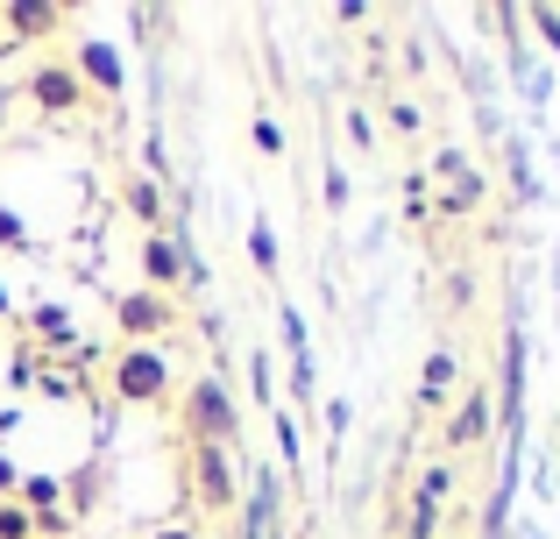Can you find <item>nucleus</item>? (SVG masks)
<instances>
[{"instance_id":"obj_1","label":"nucleus","mask_w":560,"mask_h":539,"mask_svg":"<svg viewBox=\"0 0 560 539\" xmlns=\"http://www.w3.org/2000/svg\"><path fill=\"white\" fill-rule=\"evenodd\" d=\"M171 412H178V433L191 447H234L242 441V398H234L228 370H199L178 398H171Z\"/></svg>"},{"instance_id":"obj_2","label":"nucleus","mask_w":560,"mask_h":539,"mask_svg":"<svg viewBox=\"0 0 560 539\" xmlns=\"http://www.w3.org/2000/svg\"><path fill=\"white\" fill-rule=\"evenodd\" d=\"M107 390L128 412H164L178 398V362H171V348H121L107 362Z\"/></svg>"},{"instance_id":"obj_3","label":"nucleus","mask_w":560,"mask_h":539,"mask_svg":"<svg viewBox=\"0 0 560 539\" xmlns=\"http://www.w3.org/2000/svg\"><path fill=\"white\" fill-rule=\"evenodd\" d=\"M178 298H164V291H121L114 298V327H121V348H164L171 333H178Z\"/></svg>"},{"instance_id":"obj_4","label":"nucleus","mask_w":560,"mask_h":539,"mask_svg":"<svg viewBox=\"0 0 560 539\" xmlns=\"http://www.w3.org/2000/svg\"><path fill=\"white\" fill-rule=\"evenodd\" d=\"M28 99H36L50 121H71V114H85L93 107V93H85V79L71 71V57L65 50H50V57H36V71H28V85H22Z\"/></svg>"},{"instance_id":"obj_5","label":"nucleus","mask_w":560,"mask_h":539,"mask_svg":"<svg viewBox=\"0 0 560 539\" xmlns=\"http://www.w3.org/2000/svg\"><path fill=\"white\" fill-rule=\"evenodd\" d=\"M191 504H206L213 518L242 512V469L228 447H191Z\"/></svg>"},{"instance_id":"obj_6","label":"nucleus","mask_w":560,"mask_h":539,"mask_svg":"<svg viewBox=\"0 0 560 539\" xmlns=\"http://www.w3.org/2000/svg\"><path fill=\"white\" fill-rule=\"evenodd\" d=\"M136 270H142V291H164V298H178V291H185V270H191V256H185V242L164 227V235H142Z\"/></svg>"},{"instance_id":"obj_7","label":"nucleus","mask_w":560,"mask_h":539,"mask_svg":"<svg viewBox=\"0 0 560 539\" xmlns=\"http://www.w3.org/2000/svg\"><path fill=\"white\" fill-rule=\"evenodd\" d=\"M490 441V390H462V405L447 412V426H440V461L447 455H468V447H482Z\"/></svg>"},{"instance_id":"obj_8","label":"nucleus","mask_w":560,"mask_h":539,"mask_svg":"<svg viewBox=\"0 0 560 539\" xmlns=\"http://www.w3.org/2000/svg\"><path fill=\"white\" fill-rule=\"evenodd\" d=\"M65 57H71V71L85 79V93H93V99H114V93H121V50H114V43L85 36V43H71Z\"/></svg>"},{"instance_id":"obj_9","label":"nucleus","mask_w":560,"mask_h":539,"mask_svg":"<svg viewBox=\"0 0 560 539\" xmlns=\"http://www.w3.org/2000/svg\"><path fill=\"white\" fill-rule=\"evenodd\" d=\"M433 171H440V213H476L482 207V192H490V185H482V171L468 164V156H433Z\"/></svg>"},{"instance_id":"obj_10","label":"nucleus","mask_w":560,"mask_h":539,"mask_svg":"<svg viewBox=\"0 0 560 539\" xmlns=\"http://www.w3.org/2000/svg\"><path fill=\"white\" fill-rule=\"evenodd\" d=\"M242 512H248V539H270V526L284 518V483H277V469H256V476H248Z\"/></svg>"},{"instance_id":"obj_11","label":"nucleus","mask_w":560,"mask_h":539,"mask_svg":"<svg viewBox=\"0 0 560 539\" xmlns=\"http://www.w3.org/2000/svg\"><path fill=\"white\" fill-rule=\"evenodd\" d=\"M71 14L57 8V0H14V8H0V28H8V43H36L50 36V28H65Z\"/></svg>"},{"instance_id":"obj_12","label":"nucleus","mask_w":560,"mask_h":539,"mask_svg":"<svg viewBox=\"0 0 560 539\" xmlns=\"http://www.w3.org/2000/svg\"><path fill=\"white\" fill-rule=\"evenodd\" d=\"M454 384H462V362H454V348H433L419 370V412H447Z\"/></svg>"},{"instance_id":"obj_13","label":"nucleus","mask_w":560,"mask_h":539,"mask_svg":"<svg viewBox=\"0 0 560 539\" xmlns=\"http://www.w3.org/2000/svg\"><path fill=\"white\" fill-rule=\"evenodd\" d=\"M121 207L142 221V235H164V185H156L150 171H128L121 178Z\"/></svg>"},{"instance_id":"obj_14","label":"nucleus","mask_w":560,"mask_h":539,"mask_svg":"<svg viewBox=\"0 0 560 539\" xmlns=\"http://www.w3.org/2000/svg\"><path fill=\"white\" fill-rule=\"evenodd\" d=\"M454 490H462V483H454V461H425L419 483H411V512H433V518H440Z\"/></svg>"},{"instance_id":"obj_15","label":"nucleus","mask_w":560,"mask_h":539,"mask_svg":"<svg viewBox=\"0 0 560 539\" xmlns=\"http://www.w3.org/2000/svg\"><path fill=\"white\" fill-rule=\"evenodd\" d=\"M14 504H22L28 518H50V512H65V483H57V476H22V483H14Z\"/></svg>"},{"instance_id":"obj_16","label":"nucleus","mask_w":560,"mask_h":539,"mask_svg":"<svg viewBox=\"0 0 560 539\" xmlns=\"http://www.w3.org/2000/svg\"><path fill=\"white\" fill-rule=\"evenodd\" d=\"M518 370H525V333L504 341V419L518 426Z\"/></svg>"},{"instance_id":"obj_17","label":"nucleus","mask_w":560,"mask_h":539,"mask_svg":"<svg viewBox=\"0 0 560 539\" xmlns=\"http://www.w3.org/2000/svg\"><path fill=\"white\" fill-rule=\"evenodd\" d=\"M248 263L262 277H277V227L270 221H248Z\"/></svg>"},{"instance_id":"obj_18","label":"nucleus","mask_w":560,"mask_h":539,"mask_svg":"<svg viewBox=\"0 0 560 539\" xmlns=\"http://www.w3.org/2000/svg\"><path fill=\"white\" fill-rule=\"evenodd\" d=\"M36 333H43V341H57V348H71V313H65V305H43Z\"/></svg>"},{"instance_id":"obj_19","label":"nucleus","mask_w":560,"mask_h":539,"mask_svg":"<svg viewBox=\"0 0 560 539\" xmlns=\"http://www.w3.org/2000/svg\"><path fill=\"white\" fill-rule=\"evenodd\" d=\"M0 539H36V518H28L14 497H0Z\"/></svg>"},{"instance_id":"obj_20","label":"nucleus","mask_w":560,"mask_h":539,"mask_svg":"<svg viewBox=\"0 0 560 539\" xmlns=\"http://www.w3.org/2000/svg\"><path fill=\"white\" fill-rule=\"evenodd\" d=\"M248 136H256V150H262V156H284V128H277L270 114H256V128H248Z\"/></svg>"},{"instance_id":"obj_21","label":"nucleus","mask_w":560,"mask_h":539,"mask_svg":"<svg viewBox=\"0 0 560 539\" xmlns=\"http://www.w3.org/2000/svg\"><path fill=\"white\" fill-rule=\"evenodd\" d=\"M248 390H256V398H270V355H262V348L248 355Z\"/></svg>"},{"instance_id":"obj_22","label":"nucleus","mask_w":560,"mask_h":539,"mask_svg":"<svg viewBox=\"0 0 560 539\" xmlns=\"http://www.w3.org/2000/svg\"><path fill=\"white\" fill-rule=\"evenodd\" d=\"M390 128H397V136H411V128H419V107H411V99H390Z\"/></svg>"},{"instance_id":"obj_23","label":"nucleus","mask_w":560,"mask_h":539,"mask_svg":"<svg viewBox=\"0 0 560 539\" xmlns=\"http://www.w3.org/2000/svg\"><path fill=\"white\" fill-rule=\"evenodd\" d=\"M327 207L348 213V171H327Z\"/></svg>"},{"instance_id":"obj_24","label":"nucleus","mask_w":560,"mask_h":539,"mask_svg":"<svg viewBox=\"0 0 560 539\" xmlns=\"http://www.w3.org/2000/svg\"><path fill=\"white\" fill-rule=\"evenodd\" d=\"M348 419H355V412H348V398H327V433H334V441L348 433Z\"/></svg>"},{"instance_id":"obj_25","label":"nucleus","mask_w":560,"mask_h":539,"mask_svg":"<svg viewBox=\"0 0 560 539\" xmlns=\"http://www.w3.org/2000/svg\"><path fill=\"white\" fill-rule=\"evenodd\" d=\"M447 298H454V305H468V298H476V277L454 270V277H447Z\"/></svg>"},{"instance_id":"obj_26","label":"nucleus","mask_w":560,"mask_h":539,"mask_svg":"<svg viewBox=\"0 0 560 539\" xmlns=\"http://www.w3.org/2000/svg\"><path fill=\"white\" fill-rule=\"evenodd\" d=\"M0 249H22V221H14L8 207H0Z\"/></svg>"},{"instance_id":"obj_27","label":"nucleus","mask_w":560,"mask_h":539,"mask_svg":"<svg viewBox=\"0 0 560 539\" xmlns=\"http://www.w3.org/2000/svg\"><path fill=\"white\" fill-rule=\"evenodd\" d=\"M533 22H539V28H547V43H553V50H560V14H553V8H539V14H533Z\"/></svg>"},{"instance_id":"obj_28","label":"nucleus","mask_w":560,"mask_h":539,"mask_svg":"<svg viewBox=\"0 0 560 539\" xmlns=\"http://www.w3.org/2000/svg\"><path fill=\"white\" fill-rule=\"evenodd\" d=\"M14 483H22V476H14V461L0 455V497H14Z\"/></svg>"},{"instance_id":"obj_29","label":"nucleus","mask_w":560,"mask_h":539,"mask_svg":"<svg viewBox=\"0 0 560 539\" xmlns=\"http://www.w3.org/2000/svg\"><path fill=\"white\" fill-rule=\"evenodd\" d=\"M150 539H199V532H191V526H156Z\"/></svg>"},{"instance_id":"obj_30","label":"nucleus","mask_w":560,"mask_h":539,"mask_svg":"<svg viewBox=\"0 0 560 539\" xmlns=\"http://www.w3.org/2000/svg\"><path fill=\"white\" fill-rule=\"evenodd\" d=\"M14 313V298H8V284H0V319H8Z\"/></svg>"},{"instance_id":"obj_31","label":"nucleus","mask_w":560,"mask_h":539,"mask_svg":"<svg viewBox=\"0 0 560 539\" xmlns=\"http://www.w3.org/2000/svg\"><path fill=\"white\" fill-rule=\"evenodd\" d=\"M0 50H8V28H0Z\"/></svg>"}]
</instances>
